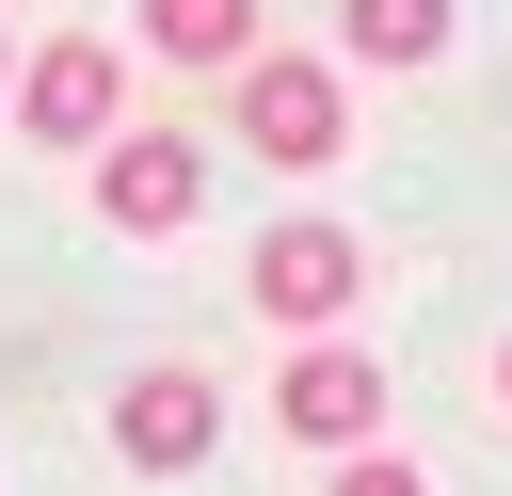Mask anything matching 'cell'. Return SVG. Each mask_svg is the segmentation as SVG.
Listing matches in <instances>:
<instances>
[{
  "label": "cell",
  "instance_id": "6",
  "mask_svg": "<svg viewBox=\"0 0 512 496\" xmlns=\"http://www.w3.org/2000/svg\"><path fill=\"white\" fill-rule=\"evenodd\" d=\"M208 432H224V400H208V368H144V384L112 400V448H128L144 480H176V464H208Z\"/></svg>",
  "mask_w": 512,
  "mask_h": 496
},
{
  "label": "cell",
  "instance_id": "3",
  "mask_svg": "<svg viewBox=\"0 0 512 496\" xmlns=\"http://www.w3.org/2000/svg\"><path fill=\"white\" fill-rule=\"evenodd\" d=\"M16 112H32V144H112L128 64H112L96 32H48V48H32V80H16Z\"/></svg>",
  "mask_w": 512,
  "mask_h": 496
},
{
  "label": "cell",
  "instance_id": "4",
  "mask_svg": "<svg viewBox=\"0 0 512 496\" xmlns=\"http://www.w3.org/2000/svg\"><path fill=\"white\" fill-rule=\"evenodd\" d=\"M272 432H304V448H368V432H384V368L336 352V336H304L288 384H272Z\"/></svg>",
  "mask_w": 512,
  "mask_h": 496
},
{
  "label": "cell",
  "instance_id": "7",
  "mask_svg": "<svg viewBox=\"0 0 512 496\" xmlns=\"http://www.w3.org/2000/svg\"><path fill=\"white\" fill-rule=\"evenodd\" d=\"M336 32H352V64H432L448 0H336Z\"/></svg>",
  "mask_w": 512,
  "mask_h": 496
},
{
  "label": "cell",
  "instance_id": "1",
  "mask_svg": "<svg viewBox=\"0 0 512 496\" xmlns=\"http://www.w3.org/2000/svg\"><path fill=\"white\" fill-rule=\"evenodd\" d=\"M240 144H256L272 176L352 160V96H336V64H304V48H240Z\"/></svg>",
  "mask_w": 512,
  "mask_h": 496
},
{
  "label": "cell",
  "instance_id": "10",
  "mask_svg": "<svg viewBox=\"0 0 512 496\" xmlns=\"http://www.w3.org/2000/svg\"><path fill=\"white\" fill-rule=\"evenodd\" d=\"M496 400H512V352H496Z\"/></svg>",
  "mask_w": 512,
  "mask_h": 496
},
{
  "label": "cell",
  "instance_id": "9",
  "mask_svg": "<svg viewBox=\"0 0 512 496\" xmlns=\"http://www.w3.org/2000/svg\"><path fill=\"white\" fill-rule=\"evenodd\" d=\"M336 496H432L416 464H384V448H336Z\"/></svg>",
  "mask_w": 512,
  "mask_h": 496
},
{
  "label": "cell",
  "instance_id": "5",
  "mask_svg": "<svg viewBox=\"0 0 512 496\" xmlns=\"http://www.w3.org/2000/svg\"><path fill=\"white\" fill-rule=\"evenodd\" d=\"M96 208H112L128 240H176V224L208 208V144H176V128H144V144H112V160H96Z\"/></svg>",
  "mask_w": 512,
  "mask_h": 496
},
{
  "label": "cell",
  "instance_id": "8",
  "mask_svg": "<svg viewBox=\"0 0 512 496\" xmlns=\"http://www.w3.org/2000/svg\"><path fill=\"white\" fill-rule=\"evenodd\" d=\"M144 48H176V64H240V48H256V0H144Z\"/></svg>",
  "mask_w": 512,
  "mask_h": 496
},
{
  "label": "cell",
  "instance_id": "2",
  "mask_svg": "<svg viewBox=\"0 0 512 496\" xmlns=\"http://www.w3.org/2000/svg\"><path fill=\"white\" fill-rule=\"evenodd\" d=\"M352 288H368V240H352V224H272V240H256V304H272L288 336H336Z\"/></svg>",
  "mask_w": 512,
  "mask_h": 496
},
{
  "label": "cell",
  "instance_id": "11",
  "mask_svg": "<svg viewBox=\"0 0 512 496\" xmlns=\"http://www.w3.org/2000/svg\"><path fill=\"white\" fill-rule=\"evenodd\" d=\"M0 80H16V32H0Z\"/></svg>",
  "mask_w": 512,
  "mask_h": 496
}]
</instances>
